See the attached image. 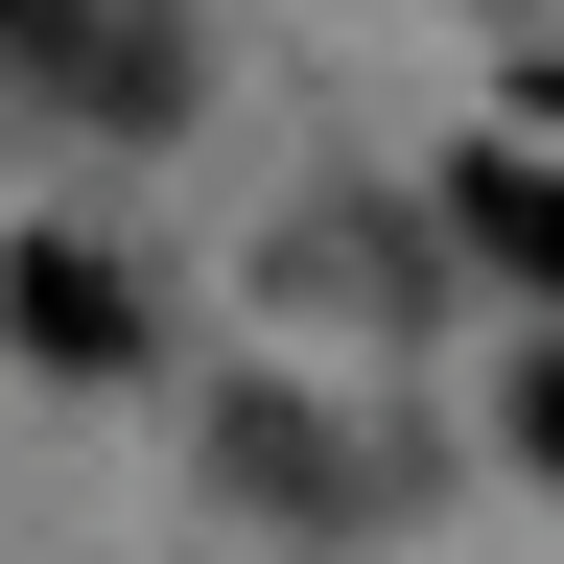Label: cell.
Returning <instances> with one entry per match:
<instances>
[{"mask_svg":"<svg viewBox=\"0 0 564 564\" xmlns=\"http://www.w3.org/2000/svg\"><path fill=\"white\" fill-rule=\"evenodd\" d=\"M0 329H24L47 377H118V352H141V306H118V259H70V236H24V259H0Z\"/></svg>","mask_w":564,"mask_h":564,"instance_id":"6da1fadb","label":"cell"},{"mask_svg":"<svg viewBox=\"0 0 564 564\" xmlns=\"http://www.w3.org/2000/svg\"><path fill=\"white\" fill-rule=\"evenodd\" d=\"M470 259H518L541 306H564V165H470Z\"/></svg>","mask_w":564,"mask_h":564,"instance_id":"7a4b0ae2","label":"cell"},{"mask_svg":"<svg viewBox=\"0 0 564 564\" xmlns=\"http://www.w3.org/2000/svg\"><path fill=\"white\" fill-rule=\"evenodd\" d=\"M0 47H47V0H0Z\"/></svg>","mask_w":564,"mask_h":564,"instance_id":"277c9868","label":"cell"},{"mask_svg":"<svg viewBox=\"0 0 564 564\" xmlns=\"http://www.w3.org/2000/svg\"><path fill=\"white\" fill-rule=\"evenodd\" d=\"M518 447H541V470H564V352H541V377H518Z\"/></svg>","mask_w":564,"mask_h":564,"instance_id":"3957f363","label":"cell"}]
</instances>
